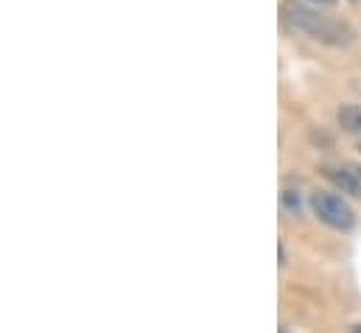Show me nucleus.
<instances>
[{
	"label": "nucleus",
	"mask_w": 361,
	"mask_h": 333,
	"mask_svg": "<svg viewBox=\"0 0 361 333\" xmlns=\"http://www.w3.org/2000/svg\"><path fill=\"white\" fill-rule=\"evenodd\" d=\"M311 3H317V6H336L339 0H311Z\"/></svg>",
	"instance_id": "nucleus-6"
},
{
	"label": "nucleus",
	"mask_w": 361,
	"mask_h": 333,
	"mask_svg": "<svg viewBox=\"0 0 361 333\" xmlns=\"http://www.w3.org/2000/svg\"><path fill=\"white\" fill-rule=\"evenodd\" d=\"M336 121H339V126H342L348 135H361V107L359 104H342L339 112H336Z\"/></svg>",
	"instance_id": "nucleus-4"
},
{
	"label": "nucleus",
	"mask_w": 361,
	"mask_h": 333,
	"mask_svg": "<svg viewBox=\"0 0 361 333\" xmlns=\"http://www.w3.org/2000/svg\"><path fill=\"white\" fill-rule=\"evenodd\" d=\"M325 179L339 190L353 199H361V166L359 163H336V166L322 168Z\"/></svg>",
	"instance_id": "nucleus-3"
},
{
	"label": "nucleus",
	"mask_w": 361,
	"mask_h": 333,
	"mask_svg": "<svg viewBox=\"0 0 361 333\" xmlns=\"http://www.w3.org/2000/svg\"><path fill=\"white\" fill-rule=\"evenodd\" d=\"M311 210H314V216H317L322 224H328L331 230L348 233V230H353V224H356L353 207H350L342 196L328 193V190H317V193L311 196Z\"/></svg>",
	"instance_id": "nucleus-2"
},
{
	"label": "nucleus",
	"mask_w": 361,
	"mask_h": 333,
	"mask_svg": "<svg viewBox=\"0 0 361 333\" xmlns=\"http://www.w3.org/2000/svg\"><path fill=\"white\" fill-rule=\"evenodd\" d=\"M280 23L294 31V34H305L322 45L331 48H348L353 42V28L345 20H336L331 14H322L311 6H302L297 0H283L280 3Z\"/></svg>",
	"instance_id": "nucleus-1"
},
{
	"label": "nucleus",
	"mask_w": 361,
	"mask_h": 333,
	"mask_svg": "<svg viewBox=\"0 0 361 333\" xmlns=\"http://www.w3.org/2000/svg\"><path fill=\"white\" fill-rule=\"evenodd\" d=\"M359 152H361V143H359Z\"/></svg>",
	"instance_id": "nucleus-9"
},
{
	"label": "nucleus",
	"mask_w": 361,
	"mask_h": 333,
	"mask_svg": "<svg viewBox=\"0 0 361 333\" xmlns=\"http://www.w3.org/2000/svg\"><path fill=\"white\" fill-rule=\"evenodd\" d=\"M283 202H286V207H288L291 213H300V207H302V205H300V190H286V193H283Z\"/></svg>",
	"instance_id": "nucleus-5"
},
{
	"label": "nucleus",
	"mask_w": 361,
	"mask_h": 333,
	"mask_svg": "<svg viewBox=\"0 0 361 333\" xmlns=\"http://www.w3.org/2000/svg\"><path fill=\"white\" fill-rule=\"evenodd\" d=\"M350 333H361V325H353V331Z\"/></svg>",
	"instance_id": "nucleus-7"
},
{
	"label": "nucleus",
	"mask_w": 361,
	"mask_h": 333,
	"mask_svg": "<svg viewBox=\"0 0 361 333\" xmlns=\"http://www.w3.org/2000/svg\"><path fill=\"white\" fill-rule=\"evenodd\" d=\"M350 3H359V0H350Z\"/></svg>",
	"instance_id": "nucleus-8"
}]
</instances>
